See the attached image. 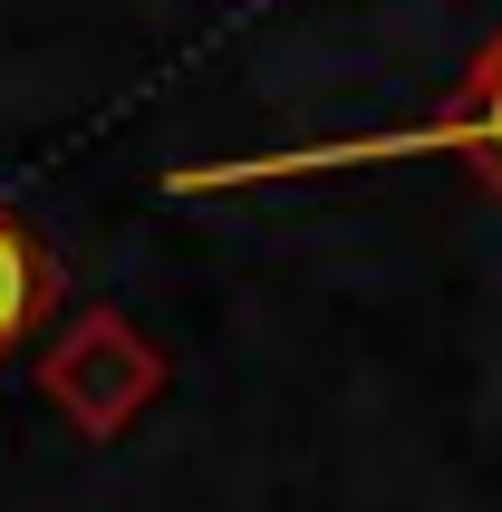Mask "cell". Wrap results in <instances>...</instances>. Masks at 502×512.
I'll return each instance as SVG.
<instances>
[{
	"mask_svg": "<svg viewBox=\"0 0 502 512\" xmlns=\"http://www.w3.org/2000/svg\"><path fill=\"white\" fill-rule=\"evenodd\" d=\"M29 242H10V232H0V339H10V329H20V310H29Z\"/></svg>",
	"mask_w": 502,
	"mask_h": 512,
	"instance_id": "obj_1",
	"label": "cell"
}]
</instances>
